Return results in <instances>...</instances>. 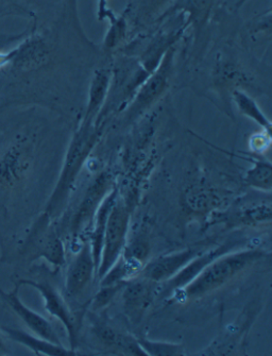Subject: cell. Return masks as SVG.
<instances>
[{
	"label": "cell",
	"mask_w": 272,
	"mask_h": 356,
	"mask_svg": "<svg viewBox=\"0 0 272 356\" xmlns=\"http://www.w3.org/2000/svg\"><path fill=\"white\" fill-rule=\"evenodd\" d=\"M94 122L95 120L84 118L81 126L77 130L70 142L59 180L54 187L44 212L50 218H54L63 210L84 162L98 142L100 127L98 126V122L95 124Z\"/></svg>",
	"instance_id": "1"
},
{
	"label": "cell",
	"mask_w": 272,
	"mask_h": 356,
	"mask_svg": "<svg viewBox=\"0 0 272 356\" xmlns=\"http://www.w3.org/2000/svg\"><path fill=\"white\" fill-rule=\"evenodd\" d=\"M265 257L266 253L257 249L225 253L218 259H214L198 277L180 289L181 295L185 300L199 299L221 289Z\"/></svg>",
	"instance_id": "2"
},
{
	"label": "cell",
	"mask_w": 272,
	"mask_h": 356,
	"mask_svg": "<svg viewBox=\"0 0 272 356\" xmlns=\"http://www.w3.org/2000/svg\"><path fill=\"white\" fill-rule=\"evenodd\" d=\"M34 145L17 134L0 150V194H11L23 185L33 163Z\"/></svg>",
	"instance_id": "3"
},
{
	"label": "cell",
	"mask_w": 272,
	"mask_h": 356,
	"mask_svg": "<svg viewBox=\"0 0 272 356\" xmlns=\"http://www.w3.org/2000/svg\"><path fill=\"white\" fill-rule=\"evenodd\" d=\"M49 216L44 213L34 223L25 243L21 248V255L28 261L45 259L54 266L65 264V249L61 238L52 228Z\"/></svg>",
	"instance_id": "4"
},
{
	"label": "cell",
	"mask_w": 272,
	"mask_h": 356,
	"mask_svg": "<svg viewBox=\"0 0 272 356\" xmlns=\"http://www.w3.org/2000/svg\"><path fill=\"white\" fill-rule=\"evenodd\" d=\"M175 54L176 47L173 45L167 50L158 67L145 79L140 90H136L134 99L131 102L126 111L127 116H129L130 120H134L144 111L151 108L167 92L173 78Z\"/></svg>",
	"instance_id": "5"
},
{
	"label": "cell",
	"mask_w": 272,
	"mask_h": 356,
	"mask_svg": "<svg viewBox=\"0 0 272 356\" xmlns=\"http://www.w3.org/2000/svg\"><path fill=\"white\" fill-rule=\"evenodd\" d=\"M130 213L122 202L115 201L106 221L104 245L97 275L99 280L114 266L124 252L128 236Z\"/></svg>",
	"instance_id": "6"
},
{
	"label": "cell",
	"mask_w": 272,
	"mask_h": 356,
	"mask_svg": "<svg viewBox=\"0 0 272 356\" xmlns=\"http://www.w3.org/2000/svg\"><path fill=\"white\" fill-rule=\"evenodd\" d=\"M211 81L223 98L230 96L237 90H245L251 95L252 92L261 94V86L255 84L257 80L253 78L250 70L237 60L227 59L218 56L216 63L211 70Z\"/></svg>",
	"instance_id": "7"
},
{
	"label": "cell",
	"mask_w": 272,
	"mask_h": 356,
	"mask_svg": "<svg viewBox=\"0 0 272 356\" xmlns=\"http://www.w3.org/2000/svg\"><path fill=\"white\" fill-rule=\"evenodd\" d=\"M13 50V59L10 65L22 74L45 68L51 63L54 56L51 44L41 34H32Z\"/></svg>",
	"instance_id": "8"
},
{
	"label": "cell",
	"mask_w": 272,
	"mask_h": 356,
	"mask_svg": "<svg viewBox=\"0 0 272 356\" xmlns=\"http://www.w3.org/2000/svg\"><path fill=\"white\" fill-rule=\"evenodd\" d=\"M113 188L114 179L109 170H104L96 177L72 217L70 230L74 234L81 232L88 223L92 222L97 211Z\"/></svg>",
	"instance_id": "9"
},
{
	"label": "cell",
	"mask_w": 272,
	"mask_h": 356,
	"mask_svg": "<svg viewBox=\"0 0 272 356\" xmlns=\"http://www.w3.org/2000/svg\"><path fill=\"white\" fill-rule=\"evenodd\" d=\"M14 284L18 285L19 287L28 285L41 293L46 311L63 323L66 331H67L68 337H70L72 349L74 350L77 343H78L76 318L70 312L65 299L60 295L59 291L54 289V285L50 284L47 281H38V280L31 279H18L14 282Z\"/></svg>",
	"instance_id": "10"
},
{
	"label": "cell",
	"mask_w": 272,
	"mask_h": 356,
	"mask_svg": "<svg viewBox=\"0 0 272 356\" xmlns=\"http://www.w3.org/2000/svg\"><path fill=\"white\" fill-rule=\"evenodd\" d=\"M19 289L21 287L16 284L11 291H5L0 289V299L36 336L56 345H62L61 339L51 323L43 316L24 305L19 298Z\"/></svg>",
	"instance_id": "11"
},
{
	"label": "cell",
	"mask_w": 272,
	"mask_h": 356,
	"mask_svg": "<svg viewBox=\"0 0 272 356\" xmlns=\"http://www.w3.org/2000/svg\"><path fill=\"white\" fill-rule=\"evenodd\" d=\"M95 275H97V267L92 247L90 241H88L68 267L65 282L66 296L76 300L83 297L92 285Z\"/></svg>",
	"instance_id": "12"
},
{
	"label": "cell",
	"mask_w": 272,
	"mask_h": 356,
	"mask_svg": "<svg viewBox=\"0 0 272 356\" xmlns=\"http://www.w3.org/2000/svg\"><path fill=\"white\" fill-rule=\"evenodd\" d=\"M217 0H173L170 7L157 18L158 22H164L175 14H187V25H191L195 34V46L203 43L209 17Z\"/></svg>",
	"instance_id": "13"
},
{
	"label": "cell",
	"mask_w": 272,
	"mask_h": 356,
	"mask_svg": "<svg viewBox=\"0 0 272 356\" xmlns=\"http://www.w3.org/2000/svg\"><path fill=\"white\" fill-rule=\"evenodd\" d=\"M200 253H202V249L199 247H191L180 252L158 257L145 265L142 269L143 277L153 283L166 282L179 271L182 270L191 259L198 257Z\"/></svg>",
	"instance_id": "14"
},
{
	"label": "cell",
	"mask_w": 272,
	"mask_h": 356,
	"mask_svg": "<svg viewBox=\"0 0 272 356\" xmlns=\"http://www.w3.org/2000/svg\"><path fill=\"white\" fill-rule=\"evenodd\" d=\"M155 284L149 280H135L128 283L122 295L124 309L132 325H138L153 301Z\"/></svg>",
	"instance_id": "15"
},
{
	"label": "cell",
	"mask_w": 272,
	"mask_h": 356,
	"mask_svg": "<svg viewBox=\"0 0 272 356\" xmlns=\"http://www.w3.org/2000/svg\"><path fill=\"white\" fill-rule=\"evenodd\" d=\"M233 246L234 245L232 243H223V245L217 247L214 250L200 253L198 257L191 259L189 264L182 270L179 271L175 277L164 282L165 293L169 295L173 291H180L183 287L186 286L195 277H198L202 273L203 269L207 265L211 264L214 259H218L219 257L225 254V253H229L233 249Z\"/></svg>",
	"instance_id": "16"
},
{
	"label": "cell",
	"mask_w": 272,
	"mask_h": 356,
	"mask_svg": "<svg viewBox=\"0 0 272 356\" xmlns=\"http://www.w3.org/2000/svg\"><path fill=\"white\" fill-rule=\"evenodd\" d=\"M3 334L9 337L12 341L24 347L28 348L35 354L48 356H74L77 355L74 350L67 349L63 345H56L51 341H46L40 336L31 335L23 330L14 329V327H0Z\"/></svg>",
	"instance_id": "17"
},
{
	"label": "cell",
	"mask_w": 272,
	"mask_h": 356,
	"mask_svg": "<svg viewBox=\"0 0 272 356\" xmlns=\"http://www.w3.org/2000/svg\"><path fill=\"white\" fill-rule=\"evenodd\" d=\"M112 82L111 68L100 67L95 70L90 82V94H88V106H86L84 118L95 120L102 112V106L108 97L109 90Z\"/></svg>",
	"instance_id": "18"
},
{
	"label": "cell",
	"mask_w": 272,
	"mask_h": 356,
	"mask_svg": "<svg viewBox=\"0 0 272 356\" xmlns=\"http://www.w3.org/2000/svg\"><path fill=\"white\" fill-rule=\"evenodd\" d=\"M118 188L114 187L110 194L106 197L104 202L95 215L93 222L92 235H90V247H92L93 257L97 269L99 266L100 257H102V245H104V231H106V221L112 210L115 201L118 200Z\"/></svg>",
	"instance_id": "19"
},
{
	"label": "cell",
	"mask_w": 272,
	"mask_h": 356,
	"mask_svg": "<svg viewBox=\"0 0 272 356\" xmlns=\"http://www.w3.org/2000/svg\"><path fill=\"white\" fill-rule=\"evenodd\" d=\"M94 333L104 345L113 349L120 350L131 355H146L138 346L136 339L115 331L113 327L104 323H97L95 325Z\"/></svg>",
	"instance_id": "20"
},
{
	"label": "cell",
	"mask_w": 272,
	"mask_h": 356,
	"mask_svg": "<svg viewBox=\"0 0 272 356\" xmlns=\"http://www.w3.org/2000/svg\"><path fill=\"white\" fill-rule=\"evenodd\" d=\"M231 99L235 102L239 112L246 118H250L253 122L263 128L264 131L270 132L271 130V122L266 118L265 114L262 112L257 102L250 96L249 92L245 90H237L232 92Z\"/></svg>",
	"instance_id": "21"
},
{
	"label": "cell",
	"mask_w": 272,
	"mask_h": 356,
	"mask_svg": "<svg viewBox=\"0 0 272 356\" xmlns=\"http://www.w3.org/2000/svg\"><path fill=\"white\" fill-rule=\"evenodd\" d=\"M246 183L248 186L255 190L270 192L272 187V166L268 161H255L251 170L246 174Z\"/></svg>",
	"instance_id": "22"
},
{
	"label": "cell",
	"mask_w": 272,
	"mask_h": 356,
	"mask_svg": "<svg viewBox=\"0 0 272 356\" xmlns=\"http://www.w3.org/2000/svg\"><path fill=\"white\" fill-rule=\"evenodd\" d=\"M138 346L146 355L153 356H178L182 355L183 347L178 343H160L148 339H138Z\"/></svg>",
	"instance_id": "23"
},
{
	"label": "cell",
	"mask_w": 272,
	"mask_h": 356,
	"mask_svg": "<svg viewBox=\"0 0 272 356\" xmlns=\"http://www.w3.org/2000/svg\"><path fill=\"white\" fill-rule=\"evenodd\" d=\"M122 287V284L106 285V286H102L100 291L96 293L94 299H93L92 307L93 309H100L102 307H106L109 303L112 301L113 298L118 293V289Z\"/></svg>",
	"instance_id": "24"
},
{
	"label": "cell",
	"mask_w": 272,
	"mask_h": 356,
	"mask_svg": "<svg viewBox=\"0 0 272 356\" xmlns=\"http://www.w3.org/2000/svg\"><path fill=\"white\" fill-rule=\"evenodd\" d=\"M267 131H263V134L261 136H253L250 142V147L253 149V152H266V149L269 148L270 146V132L266 134Z\"/></svg>",
	"instance_id": "25"
},
{
	"label": "cell",
	"mask_w": 272,
	"mask_h": 356,
	"mask_svg": "<svg viewBox=\"0 0 272 356\" xmlns=\"http://www.w3.org/2000/svg\"><path fill=\"white\" fill-rule=\"evenodd\" d=\"M14 50L11 49L7 52H0V68L5 67V66L11 64L12 59H13Z\"/></svg>",
	"instance_id": "26"
},
{
	"label": "cell",
	"mask_w": 272,
	"mask_h": 356,
	"mask_svg": "<svg viewBox=\"0 0 272 356\" xmlns=\"http://www.w3.org/2000/svg\"><path fill=\"white\" fill-rule=\"evenodd\" d=\"M9 355V349L3 339V332L0 330V356Z\"/></svg>",
	"instance_id": "27"
},
{
	"label": "cell",
	"mask_w": 272,
	"mask_h": 356,
	"mask_svg": "<svg viewBox=\"0 0 272 356\" xmlns=\"http://www.w3.org/2000/svg\"><path fill=\"white\" fill-rule=\"evenodd\" d=\"M247 1H249V0H237V7L241 8V6L245 5V3H247Z\"/></svg>",
	"instance_id": "28"
}]
</instances>
